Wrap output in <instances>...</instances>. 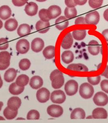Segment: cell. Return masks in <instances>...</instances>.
<instances>
[{
	"mask_svg": "<svg viewBox=\"0 0 108 123\" xmlns=\"http://www.w3.org/2000/svg\"><path fill=\"white\" fill-rule=\"evenodd\" d=\"M29 80V79L28 76L26 75L21 74L18 77L16 83L19 86L24 87L28 84Z\"/></svg>",
	"mask_w": 108,
	"mask_h": 123,
	"instance_id": "obj_30",
	"label": "cell"
},
{
	"mask_svg": "<svg viewBox=\"0 0 108 123\" xmlns=\"http://www.w3.org/2000/svg\"><path fill=\"white\" fill-rule=\"evenodd\" d=\"M39 16L41 20L44 22H49L50 20L47 14V9H42L39 11Z\"/></svg>",
	"mask_w": 108,
	"mask_h": 123,
	"instance_id": "obj_36",
	"label": "cell"
},
{
	"mask_svg": "<svg viewBox=\"0 0 108 123\" xmlns=\"http://www.w3.org/2000/svg\"><path fill=\"white\" fill-rule=\"evenodd\" d=\"M93 101L98 106H104L108 104V96L103 92H98L94 96Z\"/></svg>",
	"mask_w": 108,
	"mask_h": 123,
	"instance_id": "obj_4",
	"label": "cell"
},
{
	"mask_svg": "<svg viewBox=\"0 0 108 123\" xmlns=\"http://www.w3.org/2000/svg\"><path fill=\"white\" fill-rule=\"evenodd\" d=\"M55 25L56 27L58 30H63L68 27L69 25V21L66 17L61 16L56 20Z\"/></svg>",
	"mask_w": 108,
	"mask_h": 123,
	"instance_id": "obj_17",
	"label": "cell"
},
{
	"mask_svg": "<svg viewBox=\"0 0 108 123\" xmlns=\"http://www.w3.org/2000/svg\"><path fill=\"white\" fill-rule=\"evenodd\" d=\"M48 114L53 117H59L62 115L64 110L61 106L58 105H51L47 108Z\"/></svg>",
	"mask_w": 108,
	"mask_h": 123,
	"instance_id": "obj_6",
	"label": "cell"
},
{
	"mask_svg": "<svg viewBox=\"0 0 108 123\" xmlns=\"http://www.w3.org/2000/svg\"><path fill=\"white\" fill-rule=\"evenodd\" d=\"M102 35H103L107 42H108V29H106L103 31L102 32Z\"/></svg>",
	"mask_w": 108,
	"mask_h": 123,
	"instance_id": "obj_46",
	"label": "cell"
},
{
	"mask_svg": "<svg viewBox=\"0 0 108 123\" xmlns=\"http://www.w3.org/2000/svg\"><path fill=\"white\" fill-rule=\"evenodd\" d=\"M94 92L93 86L88 83H83L80 86V95L84 99H88L91 98L94 94Z\"/></svg>",
	"mask_w": 108,
	"mask_h": 123,
	"instance_id": "obj_2",
	"label": "cell"
},
{
	"mask_svg": "<svg viewBox=\"0 0 108 123\" xmlns=\"http://www.w3.org/2000/svg\"><path fill=\"white\" fill-rule=\"evenodd\" d=\"M92 117L95 119H106L108 117V114L104 108H97L93 111Z\"/></svg>",
	"mask_w": 108,
	"mask_h": 123,
	"instance_id": "obj_13",
	"label": "cell"
},
{
	"mask_svg": "<svg viewBox=\"0 0 108 123\" xmlns=\"http://www.w3.org/2000/svg\"><path fill=\"white\" fill-rule=\"evenodd\" d=\"M95 0V1H96L98 2L103 1V0Z\"/></svg>",
	"mask_w": 108,
	"mask_h": 123,
	"instance_id": "obj_55",
	"label": "cell"
},
{
	"mask_svg": "<svg viewBox=\"0 0 108 123\" xmlns=\"http://www.w3.org/2000/svg\"><path fill=\"white\" fill-rule=\"evenodd\" d=\"M29 49V42L26 39H20L17 42L16 45V49L20 54H26L28 52Z\"/></svg>",
	"mask_w": 108,
	"mask_h": 123,
	"instance_id": "obj_8",
	"label": "cell"
},
{
	"mask_svg": "<svg viewBox=\"0 0 108 123\" xmlns=\"http://www.w3.org/2000/svg\"><path fill=\"white\" fill-rule=\"evenodd\" d=\"M12 15V10L7 5H3L0 7V18L3 20L9 18Z\"/></svg>",
	"mask_w": 108,
	"mask_h": 123,
	"instance_id": "obj_21",
	"label": "cell"
},
{
	"mask_svg": "<svg viewBox=\"0 0 108 123\" xmlns=\"http://www.w3.org/2000/svg\"><path fill=\"white\" fill-rule=\"evenodd\" d=\"M17 119H25L22 118H18Z\"/></svg>",
	"mask_w": 108,
	"mask_h": 123,
	"instance_id": "obj_56",
	"label": "cell"
},
{
	"mask_svg": "<svg viewBox=\"0 0 108 123\" xmlns=\"http://www.w3.org/2000/svg\"><path fill=\"white\" fill-rule=\"evenodd\" d=\"M44 46V42L43 39L40 38L34 39L31 42V49L35 52H40Z\"/></svg>",
	"mask_w": 108,
	"mask_h": 123,
	"instance_id": "obj_11",
	"label": "cell"
},
{
	"mask_svg": "<svg viewBox=\"0 0 108 123\" xmlns=\"http://www.w3.org/2000/svg\"><path fill=\"white\" fill-rule=\"evenodd\" d=\"M78 83L74 80L68 81L65 85V90L68 96H72L76 94L78 90Z\"/></svg>",
	"mask_w": 108,
	"mask_h": 123,
	"instance_id": "obj_3",
	"label": "cell"
},
{
	"mask_svg": "<svg viewBox=\"0 0 108 123\" xmlns=\"http://www.w3.org/2000/svg\"><path fill=\"white\" fill-rule=\"evenodd\" d=\"M50 92L46 88H42L37 91V99L40 103H45L49 99Z\"/></svg>",
	"mask_w": 108,
	"mask_h": 123,
	"instance_id": "obj_9",
	"label": "cell"
},
{
	"mask_svg": "<svg viewBox=\"0 0 108 123\" xmlns=\"http://www.w3.org/2000/svg\"><path fill=\"white\" fill-rule=\"evenodd\" d=\"M101 80L100 76H98L96 77H88L87 80L89 83L92 85H96L99 84Z\"/></svg>",
	"mask_w": 108,
	"mask_h": 123,
	"instance_id": "obj_37",
	"label": "cell"
},
{
	"mask_svg": "<svg viewBox=\"0 0 108 123\" xmlns=\"http://www.w3.org/2000/svg\"><path fill=\"white\" fill-rule=\"evenodd\" d=\"M50 79L52 81V86L55 89H59L64 85V76L59 69H55L51 73Z\"/></svg>",
	"mask_w": 108,
	"mask_h": 123,
	"instance_id": "obj_1",
	"label": "cell"
},
{
	"mask_svg": "<svg viewBox=\"0 0 108 123\" xmlns=\"http://www.w3.org/2000/svg\"><path fill=\"white\" fill-rule=\"evenodd\" d=\"M61 13V9L57 5H52L47 9V16L50 20L56 18Z\"/></svg>",
	"mask_w": 108,
	"mask_h": 123,
	"instance_id": "obj_10",
	"label": "cell"
},
{
	"mask_svg": "<svg viewBox=\"0 0 108 123\" xmlns=\"http://www.w3.org/2000/svg\"><path fill=\"white\" fill-rule=\"evenodd\" d=\"M17 76V71L14 68H9L4 74V78L5 81L10 83L15 80Z\"/></svg>",
	"mask_w": 108,
	"mask_h": 123,
	"instance_id": "obj_22",
	"label": "cell"
},
{
	"mask_svg": "<svg viewBox=\"0 0 108 123\" xmlns=\"http://www.w3.org/2000/svg\"><path fill=\"white\" fill-rule=\"evenodd\" d=\"M3 80H2L1 77V76H0V89L2 87V86H3Z\"/></svg>",
	"mask_w": 108,
	"mask_h": 123,
	"instance_id": "obj_49",
	"label": "cell"
},
{
	"mask_svg": "<svg viewBox=\"0 0 108 123\" xmlns=\"http://www.w3.org/2000/svg\"><path fill=\"white\" fill-rule=\"evenodd\" d=\"M103 2H98L94 0H89V4L90 7L93 9H97L101 6Z\"/></svg>",
	"mask_w": 108,
	"mask_h": 123,
	"instance_id": "obj_39",
	"label": "cell"
},
{
	"mask_svg": "<svg viewBox=\"0 0 108 123\" xmlns=\"http://www.w3.org/2000/svg\"><path fill=\"white\" fill-rule=\"evenodd\" d=\"M61 57L63 62L66 64H69L74 60V55L70 50H67L63 52Z\"/></svg>",
	"mask_w": 108,
	"mask_h": 123,
	"instance_id": "obj_27",
	"label": "cell"
},
{
	"mask_svg": "<svg viewBox=\"0 0 108 123\" xmlns=\"http://www.w3.org/2000/svg\"><path fill=\"white\" fill-rule=\"evenodd\" d=\"M3 26V23L2 21L0 20V29H1Z\"/></svg>",
	"mask_w": 108,
	"mask_h": 123,
	"instance_id": "obj_51",
	"label": "cell"
},
{
	"mask_svg": "<svg viewBox=\"0 0 108 123\" xmlns=\"http://www.w3.org/2000/svg\"><path fill=\"white\" fill-rule=\"evenodd\" d=\"M43 54L46 59H52L55 55V48L53 46H47L43 50Z\"/></svg>",
	"mask_w": 108,
	"mask_h": 123,
	"instance_id": "obj_25",
	"label": "cell"
},
{
	"mask_svg": "<svg viewBox=\"0 0 108 123\" xmlns=\"http://www.w3.org/2000/svg\"><path fill=\"white\" fill-rule=\"evenodd\" d=\"M51 99L54 103L61 104L65 101L66 96L61 90L54 91L51 94Z\"/></svg>",
	"mask_w": 108,
	"mask_h": 123,
	"instance_id": "obj_5",
	"label": "cell"
},
{
	"mask_svg": "<svg viewBox=\"0 0 108 123\" xmlns=\"http://www.w3.org/2000/svg\"><path fill=\"white\" fill-rule=\"evenodd\" d=\"M100 86L102 90L105 93H108V80H102L100 83Z\"/></svg>",
	"mask_w": 108,
	"mask_h": 123,
	"instance_id": "obj_40",
	"label": "cell"
},
{
	"mask_svg": "<svg viewBox=\"0 0 108 123\" xmlns=\"http://www.w3.org/2000/svg\"><path fill=\"white\" fill-rule=\"evenodd\" d=\"M31 32V26L26 24H22L19 26L17 33L18 36L20 37H23L26 36L30 34Z\"/></svg>",
	"mask_w": 108,
	"mask_h": 123,
	"instance_id": "obj_23",
	"label": "cell"
},
{
	"mask_svg": "<svg viewBox=\"0 0 108 123\" xmlns=\"http://www.w3.org/2000/svg\"><path fill=\"white\" fill-rule=\"evenodd\" d=\"M21 100L16 96L11 97L7 102V106L11 110L17 111L19 109L21 105Z\"/></svg>",
	"mask_w": 108,
	"mask_h": 123,
	"instance_id": "obj_12",
	"label": "cell"
},
{
	"mask_svg": "<svg viewBox=\"0 0 108 123\" xmlns=\"http://www.w3.org/2000/svg\"><path fill=\"white\" fill-rule=\"evenodd\" d=\"M20 0L26 4V3L29 0Z\"/></svg>",
	"mask_w": 108,
	"mask_h": 123,
	"instance_id": "obj_53",
	"label": "cell"
},
{
	"mask_svg": "<svg viewBox=\"0 0 108 123\" xmlns=\"http://www.w3.org/2000/svg\"><path fill=\"white\" fill-rule=\"evenodd\" d=\"M31 63L30 60L27 59H22L19 63V68L23 71H25L29 69L31 66Z\"/></svg>",
	"mask_w": 108,
	"mask_h": 123,
	"instance_id": "obj_34",
	"label": "cell"
},
{
	"mask_svg": "<svg viewBox=\"0 0 108 123\" xmlns=\"http://www.w3.org/2000/svg\"><path fill=\"white\" fill-rule=\"evenodd\" d=\"M18 113V110L13 111L9 109L8 106L4 109L3 111V115L7 119L11 120L14 119L17 115Z\"/></svg>",
	"mask_w": 108,
	"mask_h": 123,
	"instance_id": "obj_29",
	"label": "cell"
},
{
	"mask_svg": "<svg viewBox=\"0 0 108 123\" xmlns=\"http://www.w3.org/2000/svg\"><path fill=\"white\" fill-rule=\"evenodd\" d=\"M36 0L39 2H43L46 1L47 0Z\"/></svg>",
	"mask_w": 108,
	"mask_h": 123,
	"instance_id": "obj_52",
	"label": "cell"
},
{
	"mask_svg": "<svg viewBox=\"0 0 108 123\" xmlns=\"http://www.w3.org/2000/svg\"><path fill=\"white\" fill-rule=\"evenodd\" d=\"M38 5L34 2H31L26 5L25 11L26 14L30 16H35L38 13Z\"/></svg>",
	"mask_w": 108,
	"mask_h": 123,
	"instance_id": "obj_16",
	"label": "cell"
},
{
	"mask_svg": "<svg viewBox=\"0 0 108 123\" xmlns=\"http://www.w3.org/2000/svg\"><path fill=\"white\" fill-rule=\"evenodd\" d=\"M10 63H8L7 64H4L0 63V70H4L8 68Z\"/></svg>",
	"mask_w": 108,
	"mask_h": 123,
	"instance_id": "obj_45",
	"label": "cell"
},
{
	"mask_svg": "<svg viewBox=\"0 0 108 123\" xmlns=\"http://www.w3.org/2000/svg\"><path fill=\"white\" fill-rule=\"evenodd\" d=\"M5 120V119L3 117L0 116V120Z\"/></svg>",
	"mask_w": 108,
	"mask_h": 123,
	"instance_id": "obj_54",
	"label": "cell"
},
{
	"mask_svg": "<svg viewBox=\"0 0 108 123\" xmlns=\"http://www.w3.org/2000/svg\"><path fill=\"white\" fill-rule=\"evenodd\" d=\"M76 5H83L86 4L87 0H74Z\"/></svg>",
	"mask_w": 108,
	"mask_h": 123,
	"instance_id": "obj_44",
	"label": "cell"
},
{
	"mask_svg": "<svg viewBox=\"0 0 108 123\" xmlns=\"http://www.w3.org/2000/svg\"><path fill=\"white\" fill-rule=\"evenodd\" d=\"M50 24L49 22H44L41 20L38 21L35 25L37 31L40 33H45L49 30Z\"/></svg>",
	"mask_w": 108,
	"mask_h": 123,
	"instance_id": "obj_15",
	"label": "cell"
},
{
	"mask_svg": "<svg viewBox=\"0 0 108 123\" xmlns=\"http://www.w3.org/2000/svg\"><path fill=\"white\" fill-rule=\"evenodd\" d=\"M64 14L67 19H70L73 18L77 16V10L75 7H67L64 11Z\"/></svg>",
	"mask_w": 108,
	"mask_h": 123,
	"instance_id": "obj_31",
	"label": "cell"
},
{
	"mask_svg": "<svg viewBox=\"0 0 108 123\" xmlns=\"http://www.w3.org/2000/svg\"><path fill=\"white\" fill-rule=\"evenodd\" d=\"M100 16L97 11L90 12L87 14L85 18L86 24L97 25L99 23Z\"/></svg>",
	"mask_w": 108,
	"mask_h": 123,
	"instance_id": "obj_7",
	"label": "cell"
},
{
	"mask_svg": "<svg viewBox=\"0 0 108 123\" xmlns=\"http://www.w3.org/2000/svg\"><path fill=\"white\" fill-rule=\"evenodd\" d=\"M25 89L24 86H19L16 83H12L9 86V91L12 94L18 95L21 94Z\"/></svg>",
	"mask_w": 108,
	"mask_h": 123,
	"instance_id": "obj_28",
	"label": "cell"
},
{
	"mask_svg": "<svg viewBox=\"0 0 108 123\" xmlns=\"http://www.w3.org/2000/svg\"><path fill=\"white\" fill-rule=\"evenodd\" d=\"M9 47L8 39L5 38L0 39V50H6Z\"/></svg>",
	"mask_w": 108,
	"mask_h": 123,
	"instance_id": "obj_38",
	"label": "cell"
},
{
	"mask_svg": "<svg viewBox=\"0 0 108 123\" xmlns=\"http://www.w3.org/2000/svg\"><path fill=\"white\" fill-rule=\"evenodd\" d=\"M86 36V31L85 29L76 30L72 32V36L76 40H82Z\"/></svg>",
	"mask_w": 108,
	"mask_h": 123,
	"instance_id": "obj_32",
	"label": "cell"
},
{
	"mask_svg": "<svg viewBox=\"0 0 108 123\" xmlns=\"http://www.w3.org/2000/svg\"><path fill=\"white\" fill-rule=\"evenodd\" d=\"M40 114L39 112L35 110H31L29 111L27 115V119L28 120L39 119Z\"/></svg>",
	"mask_w": 108,
	"mask_h": 123,
	"instance_id": "obj_35",
	"label": "cell"
},
{
	"mask_svg": "<svg viewBox=\"0 0 108 123\" xmlns=\"http://www.w3.org/2000/svg\"><path fill=\"white\" fill-rule=\"evenodd\" d=\"M11 55L7 51H3L0 52V63L5 64L10 63Z\"/></svg>",
	"mask_w": 108,
	"mask_h": 123,
	"instance_id": "obj_33",
	"label": "cell"
},
{
	"mask_svg": "<svg viewBox=\"0 0 108 123\" xmlns=\"http://www.w3.org/2000/svg\"><path fill=\"white\" fill-rule=\"evenodd\" d=\"M88 50L90 54L94 56L98 55L100 51V46L98 42L95 40H91L89 42Z\"/></svg>",
	"mask_w": 108,
	"mask_h": 123,
	"instance_id": "obj_14",
	"label": "cell"
},
{
	"mask_svg": "<svg viewBox=\"0 0 108 123\" xmlns=\"http://www.w3.org/2000/svg\"><path fill=\"white\" fill-rule=\"evenodd\" d=\"M18 26V22L13 18H10L7 20L5 24V29L9 31H13L16 30Z\"/></svg>",
	"mask_w": 108,
	"mask_h": 123,
	"instance_id": "obj_26",
	"label": "cell"
},
{
	"mask_svg": "<svg viewBox=\"0 0 108 123\" xmlns=\"http://www.w3.org/2000/svg\"><path fill=\"white\" fill-rule=\"evenodd\" d=\"M75 24L76 25H85L86 24L85 18L83 17H78L76 19L75 21Z\"/></svg>",
	"mask_w": 108,
	"mask_h": 123,
	"instance_id": "obj_41",
	"label": "cell"
},
{
	"mask_svg": "<svg viewBox=\"0 0 108 123\" xmlns=\"http://www.w3.org/2000/svg\"></svg>",
	"mask_w": 108,
	"mask_h": 123,
	"instance_id": "obj_57",
	"label": "cell"
},
{
	"mask_svg": "<svg viewBox=\"0 0 108 123\" xmlns=\"http://www.w3.org/2000/svg\"><path fill=\"white\" fill-rule=\"evenodd\" d=\"M3 106V103L2 102H0V111L1 110Z\"/></svg>",
	"mask_w": 108,
	"mask_h": 123,
	"instance_id": "obj_50",
	"label": "cell"
},
{
	"mask_svg": "<svg viewBox=\"0 0 108 123\" xmlns=\"http://www.w3.org/2000/svg\"><path fill=\"white\" fill-rule=\"evenodd\" d=\"M73 43L72 36L70 33H68L65 35L61 42V47L64 49H68L72 47Z\"/></svg>",
	"mask_w": 108,
	"mask_h": 123,
	"instance_id": "obj_20",
	"label": "cell"
},
{
	"mask_svg": "<svg viewBox=\"0 0 108 123\" xmlns=\"http://www.w3.org/2000/svg\"><path fill=\"white\" fill-rule=\"evenodd\" d=\"M29 85L33 89H38L43 85V79L39 76H34L31 79Z\"/></svg>",
	"mask_w": 108,
	"mask_h": 123,
	"instance_id": "obj_18",
	"label": "cell"
},
{
	"mask_svg": "<svg viewBox=\"0 0 108 123\" xmlns=\"http://www.w3.org/2000/svg\"><path fill=\"white\" fill-rule=\"evenodd\" d=\"M65 3L67 6L69 7H74L76 5L74 0H65Z\"/></svg>",
	"mask_w": 108,
	"mask_h": 123,
	"instance_id": "obj_42",
	"label": "cell"
},
{
	"mask_svg": "<svg viewBox=\"0 0 108 123\" xmlns=\"http://www.w3.org/2000/svg\"><path fill=\"white\" fill-rule=\"evenodd\" d=\"M103 16L104 18V19L106 21L108 22V9H106L104 12V14H103Z\"/></svg>",
	"mask_w": 108,
	"mask_h": 123,
	"instance_id": "obj_48",
	"label": "cell"
},
{
	"mask_svg": "<svg viewBox=\"0 0 108 123\" xmlns=\"http://www.w3.org/2000/svg\"><path fill=\"white\" fill-rule=\"evenodd\" d=\"M67 69L70 70L81 72H87L89 70L88 68L85 65L82 63H73L68 66Z\"/></svg>",
	"mask_w": 108,
	"mask_h": 123,
	"instance_id": "obj_24",
	"label": "cell"
},
{
	"mask_svg": "<svg viewBox=\"0 0 108 123\" xmlns=\"http://www.w3.org/2000/svg\"><path fill=\"white\" fill-rule=\"evenodd\" d=\"M101 75L104 76L107 79H108V65L107 66L105 71Z\"/></svg>",
	"mask_w": 108,
	"mask_h": 123,
	"instance_id": "obj_47",
	"label": "cell"
},
{
	"mask_svg": "<svg viewBox=\"0 0 108 123\" xmlns=\"http://www.w3.org/2000/svg\"><path fill=\"white\" fill-rule=\"evenodd\" d=\"M12 2L13 5L17 7H21L25 4L20 0H12Z\"/></svg>",
	"mask_w": 108,
	"mask_h": 123,
	"instance_id": "obj_43",
	"label": "cell"
},
{
	"mask_svg": "<svg viewBox=\"0 0 108 123\" xmlns=\"http://www.w3.org/2000/svg\"><path fill=\"white\" fill-rule=\"evenodd\" d=\"M86 114L85 111L80 108H76L72 111L70 115L71 119H84L85 118Z\"/></svg>",
	"mask_w": 108,
	"mask_h": 123,
	"instance_id": "obj_19",
	"label": "cell"
}]
</instances>
